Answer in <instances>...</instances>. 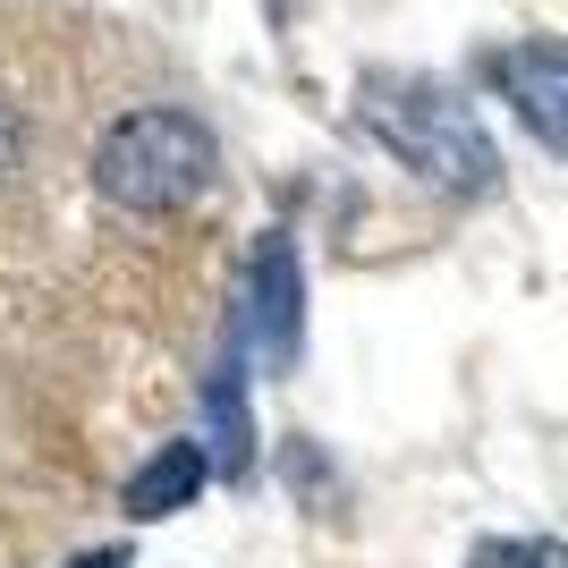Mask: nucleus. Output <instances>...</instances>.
<instances>
[{"mask_svg": "<svg viewBox=\"0 0 568 568\" xmlns=\"http://www.w3.org/2000/svg\"><path fill=\"white\" fill-rule=\"evenodd\" d=\"M204 484H213V458L195 450V442H162V458H144L128 475V518H179Z\"/></svg>", "mask_w": 568, "mask_h": 568, "instance_id": "obj_5", "label": "nucleus"}, {"mask_svg": "<svg viewBox=\"0 0 568 568\" xmlns=\"http://www.w3.org/2000/svg\"><path fill=\"white\" fill-rule=\"evenodd\" d=\"M26 162H34V128H26V111L9 94H0V187H18Z\"/></svg>", "mask_w": 568, "mask_h": 568, "instance_id": "obj_8", "label": "nucleus"}, {"mask_svg": "<svg viewBox=\"0 0 568 568\" xmlns=\"http://www.w3.org/2000/svg\"><path fill=\"white\" fill-rule=\"evenodd\" d=\"M69 568H128V544H102V551H85V560H69Z\"/></svg>", "mask_w": 568, "mask_h": 568, "instance_id": "obj_9", "label": "nucleus"}, {"mask_svg": "<svg viewBox=\"0 0 568 568\" xmlns=\"http://www.w3.org/2000/svg\"><path fill=\"white\" fill-rule=\"evenodd\" d=\"M484 77H493V94L518 111L526 136L568 162V34H526V43L484 51Z\"/></svg>", "mask_w": 568, "mask_h": 568, "instance_id": "obj_3", "label": "nucleus"}, {"mask_svg": "<svg viewBox=\"0 0 568 568\" xmlns=\"http://www.w3.org/2000/svg\"><path fill=\"white\" fill-rule=\"evenodd\" d=\"M204 416H213V467L221 475H246V390H237V374H221L213 390H204Z\"/></svg>", "mask_w": 568, "mask_h": 568, "instance_id": "obj_6", "label": "nucleus"}, {"mask_svg": "<svg viewBox=\"0 0 568 568\" xmlns=\"http://www.w3.org/2000/svg\"><path fill=\"white\" fill-rule=\"evenodd\" d=\"M356 128L442 195H493L500 187V153L484 136V119L425 69H374L356 85Z\"/></svg>", "mask_w": 568, "mask_h": 568, "instance_id": "obj_1", "label": "nucleus"}, {"mask_svg": "<svg viewBox=\"0 0 568 568\" xmlns=\"http://www.w3.org/2000/svg\"><path fill=\"white\" fill-rule=\"evenodd\" d=\"M85 179H94V195L111 213L162 221V213H187L195 195L221 179V144H213V128L195 111H179V102H136V111H119L94 136Z\"/></svg>", "mask_w": 568, "mask_h": 568, "instance_id": "obj_2", "label": "nucleus"}, {"mask_svg": "<svg viewBox=\"0 0 568 568\" xmlns=\"http://www.w3.org/2000/svg\"><path fill=\"white\" fill-rule=\"evenodd\" d=\"M467 568H568V544H551V535H493V544H475Z\"/></svg>", "mask_w": 568, "mask_h": 568, "instance_id": "obj_7", "label": "nucleus"}, {"mask_svg": "<svg viewBox=\"0 0 568 568\" xmlns=\"http://www.w3.org/2000/svg\"><path fill=\"white\" fill-rule=\"evenodd\" d=\"M246 339H255V356L281 374V365H297V339H306V263H297V237L288 230H263L255 263H246Z\"/></svg>", "mask_w": 568, "mask_h": 568, "instance_id": "obj_4", "label": "nucleus"}]
</instances>
